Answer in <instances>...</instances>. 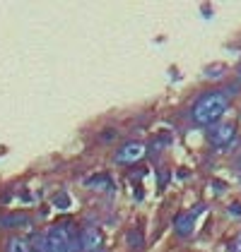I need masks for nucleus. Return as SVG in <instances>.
Here are the masks:
<instances>
[{
    "instance_id": "obj_1",
    "label": "nucleus",
    "mask_w": 241,
    "mask_h": 252,
    "mask_svg": "<svg viewBox=\"0 0 241 252\" xmlns=\"http://www.w3.org/2000/svg\"><path fill=\"white\" fill-rule=\"evenodd\" d=\"M227 106H229V96H227L224 92H220V89L205 92V94L193 103L191 118H193V123L201 125V127H212V125L220 123V118L224 116Z\"/></svg>"
},
{
    "instance_id": "obj_2",
    "label": "nucleus",
    "mask_w": 241,
    "mask_h": 252,
    "mask_svg": "<svg viewBox=\"0 0 241 252\" xmlns=\"http://www.w3.org/2000/svg\"><path fill=\"white\" fill-rule=\"evenodd\" d=\"M46 243H48L46 252H75L80 248V235L70 223H56L46 231Z\"/></svg>"
},
{
    "instance_id": "obj_3",
    "label": "nucleus",
    "mask_w": 241,
    "mask_h": 252,
    "mask_svg": "<svg viewBox=\"0 0 241 252\" xmlns=\"http://www.w3.org/2000/svg\"><path fill=\"white\" fill-rule=\"evenodd\" d=\"M207 139L215 149H227L234 139H237V125L234 123H217L210 127L207 132Z\"/></svg>"
},
{
    "instance_id": "obj_4",
    "label": "nucleus",
    "mask_w": 241,
    "mask_h": 252,
    "mask_svg": "<svg viewBox=\"0 0 241 252\" xmlns=\"http://www.w3.org/2000/svg\"><path fill=\"white\" fill-rule=\"evenodd\" d=\"M145 154H147V147H145L142 142H125L119 152H116L114 161L120 163V166H130V163H138Z\"/></svg>"
},
{
    "instance_id": "obj_5",
    "label": "nucleus",
    "mask_w": 241,
    "mask_h": 252,
    "mask_svg": "<svg viewBox=\"0 0 241 252\" xmlns=\"http://www.w3.org/2000/svg\"><path fill=\"white\" fill-rule=\"evenodd\" d=\"M80 250L82 252H104V235L99 228L89 226L80 233Z\"/></svg>"
},
{
    "instance_id": "obj_6",
    "label": "nucleus",
    "mask_w": 241,
    "mask_h": 252,
    "mask_svg": "<svg viewBox=\"0 0 241 252\" xmlns=\"http://www.w3.org/2000/svg\"><path fill=\"white\" fill-rule=\"evenodd\" d=\"M205 207H196L193 212L188 214H179L176 219H174V226H176V233L179 235H191L193 233V226H196V216L202 212Z\"/></svg>"
},
{
    "instance_id": "obj_7",
    "label": "nucleus",
    "mask_w": 241,
    "mask_h": 252,
    "mask_svg": "<svg viewBox=\"0 0 241 252\" xmlns=\"http://www.w3.org/2000/svg\"><path fill=\"white\" fill-rule=\"evenodd\" d=\"M7 252H32V243H29L27 238L15 235V238L7 240Z\"/></svg>"
},
{
    "instance_id": "obj_8",
    "label": "nucleus",
    "mask_w": 241,
    "mask_h": 252,
    "mask_svg": "<svg viewBox=\"0 0 241 252\" xmlns=\"http://www.w3.org/2000/svg\"><path fill=\"white\" fill-rule=\"evenodd\" d=\"M229 252H241V233L232 240V245H229Z\"/></svg>"
},
{
    "instance_id": "obj_9",
    "label": "nucleus",
    "mask_w": 241,
    "mask_h": 252,
    "mask_svg": "<svg viewBox=\"0 0 241 252\" xmlns=\"http://www.w3.org/2000/svg\"><path fill=\"white\" fill-rule=\"evenodd\" d=\"M53 202H56L58 207H68V202H70V199H68V194H56V199H53Z\"/></svg>"
},
{
    "instance_id": "obj_10",
    "label": "nucleus",
    "mask_w": 241,
    "mask_h": 252,
    "mask_svg": "<svg viewBox=\"0 0 241 252\" xmlns=\"http://www.w3.org/2000/svg\"><path fill=\"white\" fill-rule=\"evenodd\" d=\"M232 214H241V207H239V204H232Z\"/></svg>"
},
{
    "instance_id": "obj_11",
    "label": "nucleus",
    "mask_w": 241,
    "mask_h": 252,
    "mask_svg": "<svg viewBox=\"0 0 241 252\" xmlns=\"http://www.w3.org/2000/svg\"><path fill=\"white\" fill-rule=\"evenodd\" d=\"M239 82H241V63H239Z\"/></svg>"
},
{
    "instance_id": "obj_12",
    "label": "nucleus",
    "mask_w": 241,
    "mask_h": 252,
    "mask_svg": "<svg viewBox=\"0 0 241 252\" xmlns=\"http://www.w3.org/2000/svg\"><path fill=\"white\" fill-rule=\"evenodd\" d=\"M239 168H241V163H239Z\"/></svg>"
}]
</instances>
